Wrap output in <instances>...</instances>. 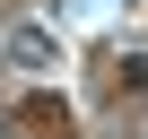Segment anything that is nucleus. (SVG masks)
Wrapping results in <instances>:
<instances>
[{
    "label": "nucleus",
    "mask_w": 148,
    "mask_h": 139,
    "mask_svg": "<svg viewBox=\"0 0 148 139\" xmlns=\"http://www.w3.org/2000/svg\"><path fill=\"white\" fill-rule=\"evenodd\" d=\"M52 52H61V44H52L44 26H9V61H18V70H52Z\"/></svg>",
    "instance_id": "f257e3e1"
}]
</instances>
